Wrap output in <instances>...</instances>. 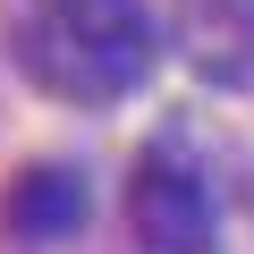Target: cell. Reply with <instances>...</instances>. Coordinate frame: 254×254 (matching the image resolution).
<instances>
[{"instance_id":"3","label":"cell","mask_w":254,"mask_h":254,"mask_svg":"<svg viewBox=\"0 0 254 254\" xmlns=\"http://www.w3.org/2000/svg\"><path fill=\"white\" fill-rule=\"evenodd\" d=\"M170 43L203 85L246 93L254 85V0H170Z\"/></svg>"},{"instance_id":"4","label":"cell","mask_w":254,"mask_h":254,"mask_svg":"<svg viewBox=\"0 0 254 254\" xmlns=\"http://www.w3.org/2000/svg\"><path fill=\"white\" fill-rule=\"evenodd\" d=\"M85 220V178L68 170V161H34V170H17L9 178V195H0V229L9 237H68Z\"/></svg>"},{"instance_id":"2","label":"cell","mask_w":254,"mask_h":254,"mask_svg":"<svg viewBox=\"0 0 254 254\" xmlns=\"http://www.w3.org/2000/svg\"><path fill=\"white\" fill-rule=\"evenodd\" d=\"M212 212H220V144L195 127H161L127 170L136 254H212Z\"/></svg>"},{"instance_id":"5","label":"cell","mask_w":254,"mask_h":254,"mask_svg":"<svg viewBox=\"0 0 254 254\" xmlns=\"http://www.w3.org/2000/svg\"><path fill=\"white\" fill-rule=\"evenodd\" d=\"M212 254H254V161L220 144V212H212Z\"/></svg>"},{"instance_id":"1","label":"cell","mask_w":254,"mask_h":254,"mask_svg":"<svg viewBox=\"0 0 254 254\" xmlns=\"http://www.w3.org/2000/svg\"><path fill=\"white\" fill-rule=\"evenodd\" d=\"M9 60L51 93V102H119L136 93L161 60V26L144 0H0Z\"/></svg>"}]
</instances>
